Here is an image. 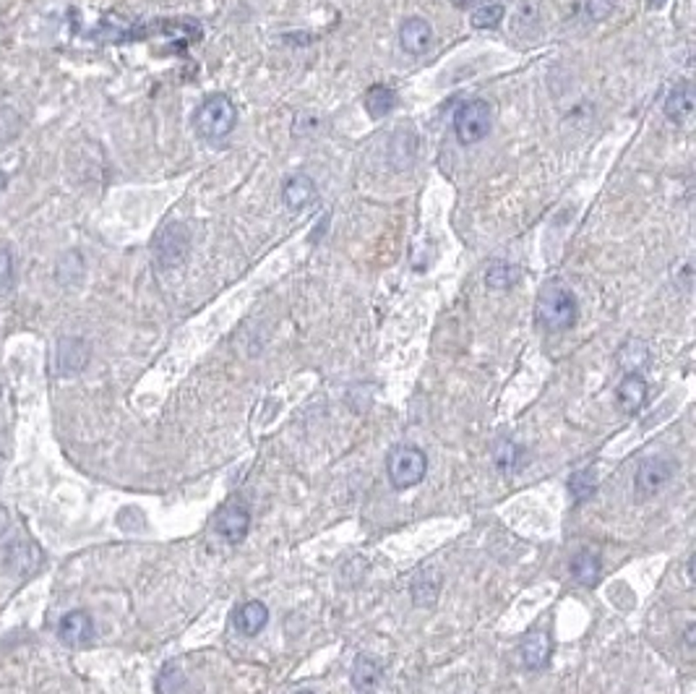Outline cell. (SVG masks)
Instances as JSON below:
<instances>
[{"label":"cell","mask_w":696,"mask_h":694,"mask_svg":"<svg viewBox=\"0 0 696 694\" xmlns=\"http://www.w3.org/2000/svg\"><path fill=\"white\" fill-rule=\"evenodd\" d=\"M535 313L546 332H566L577 321V297L558 280L546 282L538 293Z\"/></svg>","instance_id":"6da1fadb"},{"label":"cell","mask_w":696,"mask_h":694,"mask_svg":"<svg viewBox=\"0 0 696 694\" xmlns=\"http://www.w3.org/2000/svg\"><path fill=\"white\" fill-rule=\"evenodd\" d=\"M238 126V110L227 95H209L194 112V128L201 139L219 142Z\"/></svg>","instance_id":"7a4b0ae2"},{"label":"cell","mask_w":696,"mask_h":694,"mask_svg":"<svg viewBox=\"0 0 696 694\" xmlns=\"http://www.w3.org/2000/svg\"><path fill=\"white\" fill-rule=\"evenodd\" d=\"M425 473H428V457L420 446L399 444L386 457V475L397 491L420 486Z\"/></svg>","instance_id":"3957f363"},{"label":"cell","mask_w":696,"mask_h":694,"mask_svg":"<svg viewBox=\"0 0 696 694\" xmlns=\"http://www.w3.org/2000/svg\"><path fill=\"white\" fill-rule=\"evenodd\" d=\"M491 120H493V110L486 99L462 102L454 110V134L459 144L470 147V144L483 142L491 134Z\"/></svg>","instance_id":"277c9868"},{"label":"cell","mask_w":696,"mask_h":694,"mask_svg":"<svg viewBox=\"0 0 696 694\" xmlns=\"http://www.w3.org/2000/svg\"><path fill=\"white\" fill-rule=\"evenodd\" d=\"M188 248H191V233L186 230V225L170 222L154 238V258L162 269H172L183 264V258L188 256Z\"/></svg>","instance_id":"5b68a950"},{"label":"cell","mask_w":696,"mask_h":694,"mask_svg":"<svg viewBox=\"0 0 696 694\" xmlns=\"http://www.w3.org/2000/svg\"><path fill=\"white\" fill-rule=\"evenodd\" d=\"M673 473H676V459H670V457H665V454L646 457V459L639 462V467H637V478H634L637 491L645 496L657 494V491L673 478Z\"/></svg>","instance_id":"8992f818"},{"label":"cell","mask_w":696,"mask_h":694,"mask_svg":"<svg viewBox=\"0 0 696 694\" xmlns=\"http://www.w3.org/2000/svg\"><path fill=\"white\" fill-rule=\"evenodd\" d=\"M250 514L243 504H225L217 517H214V530L227 541V544H241L249 536Z\"/></svg>","instance_id":"52a82bcc"},{"label":"cell","mask_w":696,"mask_h":694,"mask_svg":"<svg viewBox=\"0 0 696 694\" xmlns=\"http://www.w3.org/2000/svg\"><path fill=\"white\" fill-rule=\"evenodd\" d=\"M89 355H92V350H89L87 340H81V337H63L57 343V352H55V368H57L60 376H73V374L87 368Z\"/></svg>","instance_id":"ba28073f"},{"label":"cell","mask_w":696,"mask_h":694,"mask_svg":"<svg viewBox=\"0 0 696 694\" xmlns=\"http://www.w3.org/2000/svg\"><path fill=\"white\" fill-rule=\"evenodd\" d=\"M57 637L68 647H81V644H87L95 637V619L87 611L76 608V611H71V613H65L60 619Z\"/></svg>","instance_id":"9c48e42d"},{"label":"cell","mask_w":696,"mask_h":694,"mask_svg":"<svg viewBox=\"0 0 696 694\" xmlns=\"http://www.w3.org/2000/svg\"><path fill=\"white\" fill-rule=\"evenodd\" d=\"M696 107V89L692 81H678L668 97L662 102V110H665V118L673 120V123H686L692 115H694Z\"/></svg>","instance_id":"30bf717a"},{"label":"cell","mask_w":696,"mask_h":694,"mask_svg":"<svg viewBox=\"0 0 696 694\" xmlns=\"http://www.w3.org/2000/svg\"><path fill=\"white\" fill-rule=\"evenodd\" d=\"M431 40H433V29L425 19L420 16H409L402 21L399 27V45L404 52L409 55H423L425 50L431 48Z\"/></svg>","instance_id":"8fae6325"},{"label":"cell","mask_w":696,"mask_h":694,"mask_svg":"<svg viewBox=\"0 0 696 694\" xmlns=\"http://www.w3.org/2000/svg\"><path fill=\"white\" fill-rule=\"evenodd\" d=\"M318 197V189H316V181L305 173H295L285 181L282 186V201L290 212H302L308 204H313Z\"/></svg>","instance_id":"7c38bea8"},{"label":"cell","mask_w":696,"mask_h":694,"mask_svg":"<svg viewBox=\"0 0 696 694\" xmlns=\"http://www.w3.org/2000/svg\"><path fill=\"white\" fill-rule=\"evenodd\" d=\"M269 624V608L261 600H249L241 608H235L233 613V627L243 635V637H256L266 629Z\"/></svg>","instance_id":"4fadbf2b"},{"label":"cell","mask_w":696,"mask_h":694,"mask_svg":"<svg viewBox=\"0 0 696 694\" xmlns=\"http://www.w3.org/2000/svg\"><path fill=\"white\" fill-rule=\"evenodd\" d=\"M522 663L530 668V671H543L547 663H550V652H553V643L547 637V632L543 629H535L530 632L524 640H522Z\"/></svg>","instance_id":"5bb4252c"},{"label":"cell","mask_w":696,"mask_h":694,"mask_svg":"<svg viewBox=\"0 0 696 694\" xmlns=\"http://www.w3.org/2000/svg\"><path fill=\"white\" fill-rule=\"evenodd\" d=\"M616 399L626 415H637L646 402V382L642 379V374H626L616 389Z\"/></svg>","instance_id":"9a60e30c"},{"label":"cell","mask_w":696,"mask_h":694,"mask_svg":"<svg viewBox=\"0 0 696 694\" xmlns=\"http://www.w3.org/2000/svg\"><path fill=\"white\" fill-rule=\"evenodd\" d=\"M381 676H384V671H381V666H379L376 658H371V655H357V658H355V666H352V687H355L357 692H373V690L381 684Z\"/></svg>","instance_id":"2e32d148"},{"label":"cell","mask_w":696,"mask_h":694,"mask_svg":"<svg viewBox=\"0 0 696 694\" xmlns=\"http://www.w3.org/2000/svg\"><path fill=\"white\" fill-rule=\"evenodd\" d=\"M439 590H441L439 569L436 567H425L412 582V600H415V605H425L428 608V605H433L439 600Z\"/></svg>","instance_id":"e0dca14e"},{"label":"cell","mask_w":696,"mask_h":694,"mask_svg":"<svg viewBox=\"0 0 696 694\" xmlns=\"http://www.w3.org/2000/svg\"><path fill=\"white\" fill-rule=\"evenodd\" d=\"M571 577L585 585V588H593L600 582V574H602V561L600 556L593 553V551H579L574 559H571Z\"/></svg>","instance_id":"ac0fdd59"},{"label":"cell","mask_w":696,"mask_h":694,"mask_svg":"<svg viewBox=\"0 0 696 694\" xmlns=\"http://www.w3.org/2000/svg\"><path fill=\"white\" fill-rule=\"evenodd\" d=\"M363 104H365L371 118H386L397 107V92L392 87H386V84H376V87L368 89Z\"/></svg>","instance_id":"d6986e66"},{"label":"cell","mask_w":696,"mask_h":694,"mask_svg":"<svg viewBox=\"0 0 696 694\" xmlns=\"http://www.w3.org/2000/svg\"><path fill=\"white\" fill-rule=\"evenodd\" d=\"M519 282V269L509 261H493L486 272V285L491 290H509Z\"/></svg>","instance_id":"ffe728a7"},{"label":"cell","mask_w":696,"mask_h":694,"mask_svg":"<svg viewBox=\"0 0 696 694\" xmlns=\"http://www.w3.org/2000/svg\"><path fill=\"white\" fill-rule=\"evenodd\" d=\"M649 360V347L642 340H629L626 345L618 350V363L629 374H639V368Z\"/></svg>","instance_id":"44dd1931"},{"label":"cell","mask_w":696,"mask_h":694,"mask_svg":"<svg viewBox=\"0 0 696 694\" xmlns=\"http://www.w3.org/2000/svg\"><path fill=\"white\" fill-rule=\"evenodd\" d=\"M597 491V481L593 470H577L571 478H569V494L577 504H585L587 498H593Z\"/></svg>","instance_id":"7402d4cb"},{"label":"cell","mask_w":696,"mask_h":694,"mask_svg":"<svg viewBox=\"0 0 696 694\" xmlns=\"http://www.w3.org/2000/svg\"><path fill=\"white\" fill-rule=\"evenodd\" d=\"M8 561H11V567H13L16 572H21V569L34 572V567H37V561H40V553H37L34 545L16 541V544H11V548H8Z\"/></svg>","instance_id":"603a6c76"},{"label":"cell","mask_w":696,"mask_h":694,"mask_svg":"<svg viewBox=\"0 0 696 694\" xmlns=\"http://www.w3.org/2000/svg\"><path fill=\"white\" fill-rule=\"evenodd\" d=\"M522 457H524V449L519 444H514V442L501 439V442H496V446H493V462L498 465V470H503V473L519 467Z\"/></svg>","instance_id":"cb8c5ba5"},{"label":"cell","mask_w":696,"mask_h":694,"mask_svg":"<svg viewBox=\"0 0 696 694\" xmlns=\"http://www.w3.org/2000/svg\"><path fill=\"white\" fill-rule=\"evenodd\" d=\"M503 13H506V8L501 3H486V5L472 11V27L475 29H498L503 21Z\"/></svg>","instance_id":"d4e9b609"},{"label":"cell","mask_w":696,"mask_h":694,"mask_svg":"<svg viewBox=\"0 0 696 694\" xmlns=\"http://www.w3.org/2000/svg\"><path fill=\"white\" fill-rule=\"evenodd\" d=\"M71 253L73 251H68L60 261H57V282L60 285H76L81 277H84V261H81V256L73 261V266H71Z\"/></svg>","instance_id":"484cf974"},{"label":"cell","mask_w":696,"mask_h":694,"mask_svg":"<svg viewBox=\"0 0 696 694\" xmlns=\"http://www.w3.org/2000/svg\"><path fill=\"white\" fill-rule=\"evenodd\" d=\"M21 134V115L11 107H0V144L13 142Z\"/></svg>","instance_id":"4316f807"},{"label":"cell","mask_w":696,"mask_h":694,"mask_svg":"<svg viewBox=\"0 0 696 694\" xmlns=\"http://www.w3.org/2000/svg\"><path fill=\"white\" fill-rule=\"evenodd\" d=\"M13 285V256L5 246H0V296H5Z\"/></svg>","instance_id":"83f0119b"},{"label":"cell","mask_w":696,"mask_h":694,"mask_svg":"<svg viewBox=\"0 0 696 694\" xmlns=\"http://www.w3.org/2000/svg\"><path fill=\"white\" fill-rule=\"evenodd\" d=\"M616 8V0H587V13L593 21H602Z\"/></svg>","instance_id":"f1b7e54d"},{"label":"cell","mask_w":696,"mask_h":694,"mask_svg":"<svg viewBox=\"0 0 696 694\" xmlns=\"http://www.w3.org/2000/svg\"><path fill=\"white\" fill-rule=\"evenodd\" d=\"M456 8H475V5H486V3H491V0H451Z\"/></svg>","instance_id":"f546056e"},{"label":"cell","mask_w":696,"mask_h":694,"mask_svg":"<svg viewBox=\"0 0 696 694\" xmlns=\"http://www.w3.org/2000/svg\"><path fill=\"white\" fill-rule=\"evenodd\" d=\"M8 525H11V517H8V509L0 504V536H5V530H8Z\"/></svg>","instance_id":"4dcf8cb0"},{"label":"cell","mask_w":696,"mask_h":694,"mask_svg":"<svg viewBox=\"0 0 696 694\" xmlns=\"http://www.w3.org/2000/svg\"><path fill=\"white\" fill-rule=\"evenodd\" d=\"M694 632H696V627L694 624H689V627H686V644H689V647H694Z\"/></svg>","instance_id":"1f68e13d"},{"label":"cell","mask_w":696,"mask_h":694,"mask_svg":"<svg viewBox=\"0 0 696 694\" xmlns=\"http://www.w3.org/2000/svg\"><path fill=\"white\" fill-rule=\"evenodd\" d=\"M8 186V175H5V170H0V191Z\"/></svg>","instance_id":"d6a6232c"},{"label":"cell","mask_w":696,"mask_h":694,"mask_svg":"<svg viewBox=\"0 0 696 694\" xmlns=\"http://www.w3.org/2000/svg\"><path fill=\"white\" fill-rule=\"evenodd\" d=\"M694 561H696V556H692V559H689V569H686L692 580H694Z\"/></svg>","instance_id":"836d02e7"},{"label":"cell","mask_w":696,"mask_h":694,"mask_svg":"<svg viewBox=\"0 0 696 694\" xmlns=\"http://www.w3.org/2000/svg\"><path fill=\"white\" fill-rule=\"evenodd\" d=\"M298 694H313V692H298Z\"/></svg>","instance_id":"e575fe53"},{"label":"cell","mask_w":696,"mask_h":694,"mask_svg":"<svg viewBox=\"0 0 696 694\" xmlns=\"http://www.w3.org/2000/svg\"><path fill=\"white\" fill-rule=\"evenodd\" d=\"M0 395H3V389H0Z\"/></svg>","instance_id":"d590c367"}]
</instances>
